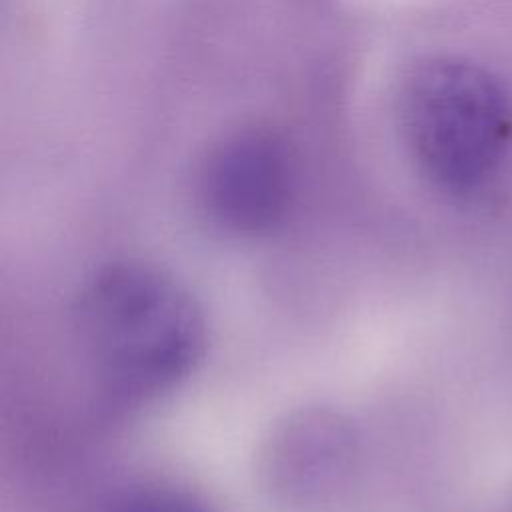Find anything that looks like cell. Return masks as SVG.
I'll use <instances>...</instances> for the list:
<instances>
[{
  "label": "cell",
  "instance_id": "cell-1",
  "mask_svg": "<svg viewBox=\"0 0 512 512\" xmlns=\"http://www.w3.org/2000/svg\"><path fill=\"white\" fill-rule=\"evenodd\" d=\"M74 328L104 400L132 408L186 378L206 346L194 296L144 262H112L84 284Z\"/></svg>",
  "mask_w": 512,
  "mask_h": 512
},
{
  "label": "cell",
  "instance_id": "cell-2",
  "mask_svg": "<svg viewBox=\"0 0 512 512\" xmlns=\"http://www.w3.org/2000/svg\"><path fill=\"white\" fill-rule=\"evenodd\" d=\"M398 118L418 170L450 198L484 190L512 146V94L488 68L456 56L408 72Z\"/></svg>",
  "mask_w": 512,
  "mask_h": 512
},
{
  "label": "cell",
  "instance_id": "cell-3",
  "mask_svg": "<svg viewBox=\"0 0 512 512\" xmlns=\"http://www.w3.org/2000/svg\"><path fill=\"white\" fill-rule=\"evenodd\" d=\"M294 194V158L280 132L250 126L228 134L208 154L200 172L204 210L236 234L272 230Z\"/></svg>",
  "mask_w": 512,
  "mask_h": 512
},
{
  "label": "cell",
  "instance_id": "cell-4",
  "mask_svg": "<svg viewBox=\"0 0 512 512\" xmlns=\"http://www.w3.org/2000/svg\"><path fill=\"white\" fill-rule=\"evenodd\" d=\"M352 456L346 424L324 410L290 418L272 438L268 474L276 488L292 498H316L334 488Z\"/></svg>",
  "mask_w": 512,
  "mask_h": 512
},
{
  "label": "cell",
  "instance_id": "cell-5",
  "mask_svg": "<svg viewBox=\"0 0 512 512\" xmlns=\"http://www.w3.org/2000/svg\"><path fill=\"white\" fill-rule=\"evenodd\" d=\"M114 512H208L184 492L160 486H144L126 492Z\"/></svg>",
  "mask_w": 512,
  "mask_h": 512
}]
</instances>
